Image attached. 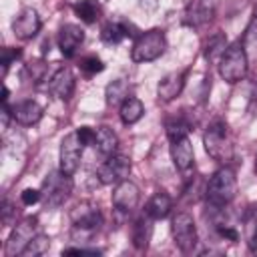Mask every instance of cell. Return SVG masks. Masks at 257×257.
Returning <instances> with one entry per match:
<instances>
[{"instance_id":"40","label":"cell","mask_w":257,"mask_h":257,"mask_svg":"<svg viewBox=\"0 0 257 257\" xmlns=\"http://www.w3.org/2000/svg\"><path fill=\"white\" fill-rule=\"evenodd\" d=\"M8 94H10V92H8V88L4 86V88H2V96H0V98H2V104L8 102Z\"/></svg>"},{"instance_id":"7","label":"cell","mask_w":257,"mask_h":257,"mask_svg":"<svg viewBox=\"0 0 257 257\" xmlns=\"http://www.w3.org/2000/svg\"><path fill=\"white\" fill-rule=\"evenodd\" d=\"M171 233H173V239H175V245L189 253L195 249L197 245V227H195V221L189 213H177L171 221Z\"/></svg>"},{"instance_id":"34","label":"cell","mask_w":257,"mask_h":257,"mask_svg":"<svg viewBox=\"0 0 257 257\" xmlns=\"http://www.w3.org/2000/svg\"><path fill=\"white\" fill-rule=\"evenodd\" d=\"M76 133H78V139L82 141V145H94V141H96V131L94 128L80 126V128H76Z\"/></svg>"},{"instance_id":"31","label":"cell","mask_w":257,"mask_h":257,"mask_svg":"<svg viewBox=\"0 0 257 257\" xmlns=\"http://www.w3.org/2000/svg\"><path fill=\"white\" fill-rule=\"evenodd\" d=\"M20 199H22L24 205H34V203H38V201L42 199V191L28 187V189H24V191L20 193Z\"/></svg>"},{"instance_id":"11","label":"cell","mask_w":257,"mask_h":257,"mask_svg":"<svg viewBox=\"0 0 257 257\" xmlns=\"http://www.w3.org/2000/svg\"><path fill=\"white\" fill-rule=\"evenodd\" d=\"M139 199H141L139 187H137L133 181H128V179L120 181V183L114 187V191H112V207H114L118 213H124V215L133 213V211L137 209Z\"/></svg>"},{"instance_id":"2","label":"cell","mask_w":257,"mask_h":257,"mask_svg":"<svg viewBox=\"0 0 257 257\" xmlns=\"http://www.w3.org/2000/svg\"><path fill=\"white\" fill-rule=\"evenodd\" d=\"M72 219V231L70 237L74 241H88L102 225V215L96 205L92 203H80L70 213Z\"/></svg>"},{"instance_id":"39","label":"cell","mask_w":257,"mask_h":257,"mask_svg":"<svg viewBox=\"0 0 257 257\" xmlns=\"http://www.w3.org/2000/svg\"><path fill=\"white\" fill-rule=\"evenodd\" d=\"M249 247H251L253 253H257V225H255V229H253V233L249 237Z\"/></svg>"},{"instance_id":"1","label":"cell","mask_w":257,"mask_h":257,"mask_svg":"<svg viewBox=\"0 0 257 257\" xmlns=\"http://www.w3.org/2000/svg\"><path fill=\"white\" fill-rule=\"evenodd\" d=\"M237 193V179L229 167L219 169L207 183V203L211 209H223L235 199Z\"/></svg>"},{"instance_id":"36","label":"cell","mask_w":257,"mask_h":257,"mask_svg":"<svg viewBox=\"0 0 257 257\" xmlns=\"http://www.w3.org/2000/svg\"><path fill=\"white\" fill-rule=\"evenodd\" d=\"M219 235H221L223 239H229V241H239V233H237L233 227H229V225H225V227L219 225Z\"/></svg>"},{"instance_id":"42","label":"cell","mask_w":257,"mask_h":257,"mask_svg":"<svg viewBox=\"0 0 257 257\" xmlns=\"http://www.w3.org/2000/svg\"><path fill=\"white\" fill-rule=\"evenodd\" d=\"M253 18H257V6H255V10H253Z\"/></svg>"},{"instance_id":"32","label":"cell","mask_w":257,"mask_h":257,"mask_svg":"<svg viewBox=\"0 0 257 257\" xmlns=\"http://www.w3.org/2000/svg\"><path fill=\"white\" fill-rule=\"evenodd\" d=\"M26 70L30 72L32 82H40L44 78V74H46V64H42V62H30Z\"/></svg>"},{"instance_id":"28","label":"cell","mask_w":257,"mask_h":257,"mask_svg":"<svg viewBox=\"0 0 257 257\" xmlns=\"http://www.w3.org/2000/svg\"><path fill=\"white\" fill-rule=\"evenodd\" d=\"M102 40L106 44H118L126 34H124V28H122V22H108L102 26V32H100Z\"/></svg>"},{"instance_id":"4","label":"cell","mask_w":257,"mask_h":257,"mask_svg":"<svg viewBox=\"0 0 257 257\" xmlns=\"http://www.w3.org/2000/svg\"><path fill=\"white\" fill-rule=\"evenodd\" d=\"M203 143H205V151L209 153V157H213L219 163H227L233 155V149L227 143V122L221 118H215L207 126Z\"/></svg>"},{"instance_id":"13","label":"cell","mask_w":257,"mask_h":257,"mask_svg":"<svg viewBox=\"0 0 257 257\" xmlns=\"http://www.w3.org/2000/svg\"><path fill=\"white\" fill-rule=\"evenodd\" d=\"M213 16H215L213 0H191L185 8V24L189 26H203L211 22Z\"/></svg>"},{"instance_id":"33","label":"cell","mask_w":257,"mask_h":257,"mask_svg":"<svg viewBox=\"0 0 257 257\" xmlns=\"http://www.w3.org/2000/svg\"><path fill=\"white\" fill-rule=\"evenodd\" d=\"M20 58V50H12V48H4L2 50V76L6 74L8 66L12 64V60Z\"/></svg>"},{"instance_id":"14","label":"cell","mask_w":257,"mask_h":257,"mask_svg":"<svg viewBox=\"0 0 257 257\" xmlns=\"http://www.w3.org/2000/svg\"><path fill=\"white\" fill-rule=\"evenodd\" d=\"M74 86H76V80L70 68H58L50 76V82H48L50 92L60 100H68L74 94Z\"/></svg>"},{"instance_id":"43","label":"cell","mask_w":257,"mask_h":257,"mask_svg":"<svg viewBox=\"0 0 257 257\" xmlns=\"http://www.w3.org/2000/svg\"><path fill=\"white\" fill-rule=\"evenodd\" d=\"M255 173H257V159H255Z\"/></svg>"},{"instance_id":"26","label":"cell","mask_w":257,"mask_h":257,"mask_svg":"<svg viewBox=\"0 0 257 257\" xmlns=\"http://www.w3.org/2000/svg\"><path fill=\"white\" fill-rule=\"evenodd\" d=\"M48 247H50V237L42 235V233H36L32 237V241L26 245V249L22 251V257H38V255L46 253Z\"/></svg>"},{"instance_id":"6","label":"cell","mask_w":257,"mask_h":257,"mask_svg":"<svg viewBox=\"0 0 257 257\" xmlns=\"http://www.w3.org/2000/svg\"><path fill=\"white\" fill-rule=\"evenodd\" d=\"M72 193V181L70 175L58 171V173H50L48 179L42 185V197H44V205L46 207H60L68 195Z\"/></svg>"},{"instance_id":"15","label":"cell","mask_w":257,"mask_h":257,"mask_svg":"<svg viewBox=\"0 0 257 257\" xmlns=\"http://www.w3.org/2000/svg\"><path fill=\"white\" fill-rule=\"evenodd\" d=\"M82 40H84V30L76 24H64L58 32V48L66 58L74 56Z\"/></svg>"},{"instance_id":"22","label":"cell","mask_w":257,"mask_h":257,"mask_svg":"<svg viewBox=\"0 0 257 257\" xmlns=\"http://www.w3.org/2000/svg\"><path fill=\"white\" fill-rule=\"evenodd\" d=\"M118 114H120V120H122L124 124H133V122L141 120V116L145 114V104H143L139 98L128 96V98L120 104Z\"/></svg>"},{"instance_id":"16","label":"cell","mask_w":257,"mask_h":257,"mask_svg":"<svg viewBox=\"0 0 257 257\" xmlns=\"http://www.w3.org/2000/svg\"><path fill=\"white\" fill-rule=\"evenodd\" d=\"M171 157H173V163L179 171H189L195 163V153H193V145L187 137L183 139H177V141H171Z\"/></svg>"},{"instance_id":"8","label":"cell","mask_w":257,"mask_h":257,"mask_svg":"<svg viewBox=\"0 0 257 257\" xmlns=\"http://www.w3.org/2000/svg\"><path fill=\"white\" fill-rule=\"evenodd\" d=\"M36 227H38V219L36 217H26L22 219L10 233L8 241H6V255H22V251L26 249V245L32 241V237L36 235Z\"/></svg>"},{"instance_id":"25","label":"cell","mask_w":257,"mask_h":257,"mask_svg":"<svg viewBox=\"0 0 257 257\" xmlns=\"http://www.w3.org/2000/svg\"><path fill=\"white\" fill-rule=\"evenodd\" d=\"M74 14L82 22L92 24V22H96V18L100 14V4H98V0H78L74 4Z\"/></svg>"},{"instance_id":"19","label":"cell","mask_w":257,"mask_h":257,"mask_svg":"<svg viewBox=\"0 0 257 257\" xmlns=\"http://www.w3.org/2000/svg\"><path fill=\"white\" fill-rule=\"evenodd\" d=\"M153 217H149L147 213L143 217L137 219L135 227H133V245L143 251L149 247V241H151V235H153Z\"/></svg>"},{"instance_id":"41","label":"cell","mask_w":257,"mask_h":257,"mask_svg":"<svg viewBox=\"0 0 257 257\" xmlns=\"http://www.w3.org/2000/svg\"><path fill=\"white\" fill-rule=\"evenodd\" d=\"M251 215H253V219L257 221V203H255V205L251 207Z\"/></svg>"},{"instance_id":"9","label":"cell","mask_w":257,"mask_h":257,"mask_svg":"<svg viewBox=\"0 0 257 257\" xmlns=\"http://www.w3.org/2000/svg\"><path fill=\"white\" fill-rule=\"evenodd\" d=\"M82 141L78 139V133H68L60 143V171L66 175H74L80 159H82Z\"/></svg>"},{"instance_id":"18","label":"cell","mask_w":257,"mask_h":257,"mask_svg":"<svg viewBox=\"0 0 257 257\" xmlns=\"http://www.w3.org/2000/svg\"><path fill=\"white\" fill-rule=\"evenodd\" d=\"M12 110H14V120L24 126L36 124L42 116V106L36 100H22L16 106H12Z\"/></svg>"},{"instance_id":"5","label":"cell","mask_w":257,"mask_h":257,"mask_svg":"<svg viewBox=\"0 0 257 257\" xmlns=\"http://www.w3.org/2000/svg\"><path fill=\"white\" fill-rule=\"evenodd\" d=\"M247 68H249V60H247V54H245L241 42L227 46L221 56V62H219V72H221L223 80H227L231 84L239 82L247 74Z\"/></svg>"},{"instance_id":"38","label":"cell","mask_w":257,"mask_h":257,"mask_svg":"<svg viewBox=\"0 0 257 257\" xmlns=\"http://www.w3.org/2000/svg\"><path fill=\"white\" fill-rule=\"evenodd\" d=\"M10 118H14V110L8 106V102H4V104H2V126H4V128H8Z\"/></svg>"},{"instance_id":"10","label":"cell","mask_w":257,"mask_h":257,"mask_svg":"<svg viewBox=\"0 0 257 257\" xmlns=\"http://www.w3.org/2000/svg\"><path fill=\"white\" fill-rule=\"evenodd\" d=\"M131 175V159L124 155H110L98 167V179L102 185H118Z\"/></svg>"},{"instance_id":"27","label":"cell","mask_w":257,"mask_h":257,"mask_svg":"<svg viewBox=\"0 0 257 257\" xmlns=\"http://www.w3.org/2000/svg\"><path fill=\"white\" fill-rule=\"evenodd\" d=\"M225 44H227V38L223 32H215L213 36H209V40L205 42V56L209 60H215L219 54L223 56L225 52Z\"/></svg>"},{"instance_id":"23","label":"cell","mask_w":257,"mask_h":257,"mask_svg":"<svg viewBox=\"0 0 257 257\" xmlns=\"http://www.w3.org/2000/svg\"><path fill=\"white\" fill-rule=\"evenodd\" d=\"M241 46H243V50L247 54L249 64L255 62L257 60V18H253L247 24V28L243 32V38H241Z\"/></svg>"},{"instance_id":"12","label":"cell","mask_w":257,"mask_h":257,"mask_svg":"<svg viewBox=\"0 0 257 257\" xmlns=\"http://www.w3.org/2000/svg\"><path fill=\"white\" fill-rule=\"evenodd\" d=\"M40 30V16L34 8H24L12 20V32L18 40H30Z\"/></svg>"},{"instance_id":"35","label":"cell","mask_w":257,"mask_h":257,"mask_svg":"<svg viewBox=\"0 0 257 257\" xmlns=\"http://www.w3.org/2000/svg\"><path fill=\"white\" fill-rule=\"evenodd\" d=\"M16 213V209L12 207V203L6 199L4 203H2V223L4 225H10L12 223V215Z\"/></svg>"},{"instance_id":"21","label":"cell","mask_w":257,"mask_h":257,"mask_svg":"<svg viewBox=\"0 0 257 257\" xmlns=\"http://www.w3.org/2000/svg\"><path fill=\"white\" fill-rule=\"evenodd\" d=\"M94 147L98 149V153H102V155H106V157L114 155L116 149H118V137H116V133H114L112 128H108V126H98V128H96Z\"/></svg>"},{"instance_id":"37","label":"cell","mask_w":257,"mask_h":257,"mask_svg":"<svg viewBox=\"0 0 257 257\" xmlns=\"http://www.w3.org/2000/svg\"><path fill=\"white\" fill-rule=\"evenodd\" d=\"M64 255H100V251L96 249H80V247H70L62 251Z\"/></svg>"},{"instance_id":"24","label":"cell","mask_w":257,"mask_h":257,"mask_svg":"<svg viewBox=\"0 0 257 257\" xmlns=\"http://www.w3.org/2000/svg\"><path fill=\"white\" fill-rule=\"evenodd\" d=\"M104 96H106V104H110V106L122 104V102L128 98V84H126V80L116 78V80L108 82Z\"/></svg>"},{"instance_id":"17","label":"cell","mask_w":257,"mask_h":257,"mask_svg":"<svg viewBox=\"0 0 257 257\" xmlns=\"http://www.w3.org/2000/svg\"><path fill=\"white\" fill-rule=\"evenodd\" d=\"M185 86V72H169L157 84V94L161 100H173L183 92Z\"/></svg>"},{"instance_id":"20","label":"cell","mask_w":257,"mask_h":257,"mask_svg":"<svg viewBox=\"0 0 257 257\" xmlns=\"http://www.w3.org/2000/svg\"><path fill=\"white\" fill-rule=\"evenodd\" d=\"M171 209H173V199H171L165 191H159V193H155V195L149 199L145 213L157 221V219H165Z\"/></svg>"},{"instance_id":"3","label":"cell","mask_w":257,"mask_h":257,"mask_svg":"<svg viewBox=\"0 0 257 257\" xmlns=\"http://www.w3.org/2000/svg\"><path fill=\"white\" fill-rule=\"evenodd\" d=\"M165 48H167L165 32L159 28H153L137 36L131 50V58L135 62H151V60H157L165 52Z\"/></svg>"},{"instance_id":"29","label":"cell","mask_w":257,"mask_h":257,"mask_svg":"<svg viewBox=\"0 0 257 257\" xmlns=\"http://www.w3.org/2000/svg\"><path fill=\"white\" fill-rule=\"evenodd\" d=\"M189 131H191V122L183 120L181 116H179V118H173V120L167 122V137H169L171 141H177V139L187 137Z\"/></svg>"},{"instance_id":"30","label":"cell","mask_w":257,"mask_h":257,"mask_svg":"<svg viewBox=\"0 0 257 257\" xmlns=\"http://www.w3.org/2000/svg\"><path fill=\"white\" fill-rule=\"evenodd\" d=\"M80 68L86 74H96V72H100L104 68V64H102V60L98 56H86V58L80 60Z\"/></svg>"}]
</instances>
